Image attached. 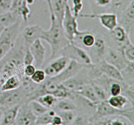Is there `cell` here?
Masks as SVG:
<instances>
[{
  "instance_id": "obj_48",
  "label": "cell",
  "mask_w": 134,
  "mask_h": 125,
  "mask_svg": "<svg viewBox=\"0 0 134 125\" xmlns=\"http://www.w3.org/2000/svg\"><path fill=\"white\" fill-rule=\"evenodd\" d=\"M3 29H4V27L2 26V25H1V24L0 23V33L3 31Z\"/></svg>"
},
{
  "instance_id": "obj_41",
  "label": "cell",
  "mask_w": 134,
  "mask_h": 125,
  "mask_svg": "<svg viewBox=\"0 0 134 125\" xmlns=\"http://www.w3.org/2000/svg\"><path fill=\"white\" fill-rule=\"evenodd\" d=\"M13 0H0V13L10 10Z\"/></svg>"
},
{
  "instance_id": "obj_9",
  "label": "cell",
  "mask_w": 134,
  "mask_h": 125,
  "mask_svg": "<svg viewBox=\"0 0 134 125\" xmlns=\"http://www.w3.org/2000/svg\"><path fill=\"white\" fill-rule=\"evenodd\" d=\"M86 66L75 61L71 60L66 68L62 71L60 74L52 77H48L51 80L57 84H62L64 82L66 81L68 79L71 78L75 75L77 74L79 71H81Z\"/></svg>"
},
{
  "instance_id": "obj_10",
  "label": "cell",
  "mask_w": 134,
  "mask_h": 125,
  "mask_svg": "<svg viewBox=\"0 0 134 125\" xmlns=\"http://www.w3.org/2000/svg\"><path fill=\"white\" fill-rule=\"evenodd\" d=\"M104 59L120 71L124 68L130 62L126 59L119 47L115 49L109 46H107Z\"/></svg>"
},
{
  "instance_id": "obj_47",
  "label": "cell",
  "mask_w": 134,
  "mask_h": 125,
  "mask_svg": "<svg viewBox=\"0 0 134 125\" xmlns=\"http://www.w3.org/2000/svg\"><path fill=\"white\" fill-rule=\"evenodd\" d=\"M2 113H3V110L0 108V122H1V117H2Z\"/></svg>"
},
{
  "instance_id": "obj_19",
  "label": "cell",
  "mask_w": 134,
  "mask_h": 125,
  "mask_svg": "<svg viewBox=\"0 0 134 125\" xmlns=\"http://www.w3.org/2000/svg\"><path fill=\"white\" fill-rule=\"evenodd\" d=\"M91 124H104V125H133L126 117L121 115L110 116L99 118L93 121Z\"/></svg>"
},
{
  "instance_id": "obj_28",
  "label": "cell",
  "mask_w": 134,
  "mask_h": 125,
  "mask_svg": "<svg viewBox=\"0 0 134 125\" xmlns=\"http://www.w3.org/2000/svg\"><path fill=\"white\" fill-rule=\"evenodd\" d=\"M120 72L123 81L129 85L134 86V62H129Z\"/></svg>"
},
{
  "instance_id": "obj_17",
  "label": "cell",
  "mask_w": 134,
  "mask_h": 125,
  "mask_svg": "<svg viewBox=\"0 0 134 125\" xmlns=\"http://www.w3.org/2000/svg\"><path fill=\"white\" fill-rule=\"evenodd\" d=\"M94 64H96L102 74L105 75L114 80L123 81L122 76L121 72L120 70L118 69L115 66L107 63L105 59L101 61L99 63H94Z\"/></svg>"
},
{
  "instance_id": "obj_29",
  "label": "cell",
  "mask_w": 134,
  "mask_h": 125,
  "mask_svg": "<svg viewBox=\"0 0 134 125\" xmlns=\"http://www.w3.org/2000/svg\"><path fill=\"white\" fill-rule=\"evenodd\" d=\"M119 47L128 61L134 62V46L130 38H128L125 43Z\"/></svg>"
},
{
  "instance_id": "obj_6",
  "label": "cell",
  "mask_w": 134,
  "mask_h": 125,
  "mask_svg": "<svg viewBox=\"0 0 134 125\" xmlns=\"http://www.w3.org/2000/svg\"><path fill=\"white\" fill-rule=\"evenodd\" d=\"M62 26L65 36L71 43L73 42L75 37L81 32V30H79L77 18L73 14L71 8L69 4H68L65 9L62 21Z\"/></svg>"
},
{
  "instance_id": "obj_46",
  "label": "cell",
  "mask_w": 134,
  "mask_h": 125,
  "mask_svg": "<svg viewBox=\"0 0 134 125\" xmlns=\"http://www.w3.org/2000/svg\"><path fill=\"white\" fill-rule=\"evenodd\" d=\"M26 2L28 5H33V4L34 3V2H35V0H26Z\"/></svg>"
},
{
  "instance_id": "obj_15",
  "label": "cell",
  "mask_w": 134,
  "mask_h": 125,
  "mask_svg": "<svg viewBox=\"0 0 134 125\" xmlns=\"http://www.w3.org/2000/svg\"><path fill=\"white\" fill-rule=\"evenodd\" d=\"M37 117L31 111L28 103L24 102L20 105L16 118L15 124L18 125L35 124Z\"/></svg>"
},
{
  "instance_id": "obj_42",
  "label": "cell",
  "mask_w": 134,
  "mask_h": 125,
  "mask_svg": "<svg viewBox=\"0 0 134 125\" xmlns=\"http://www.w3.org/2000/svg\"><path fill=\"white\" fill-rule=\"evenodd\" d=\"M51 125H62L63 124V121L61 117L56 113V115L54 116L51 122Z\"/></svg>"
},
{
  "instance_id": "obj_44",
  "label": "cell",
  "mask_w": 134,
  "mask_h": 125,
  "mask_svg": "<svg viewBox=\"0 0 134 125\" xmlns=\"http://www.w3.org/2000/svg\"><path fill=\"white\" fill-rule=\"evenodd\" d=\"M41 1H46L48 5V11H49L50 16L54 15L53 11H52V0H41Z\"/></svg>"
},
{
  "instance_id": "obj_27",
  "label": "cell",
  "mask_w": 134,
  "mask_h": 125,
  "mask_svg": "<svg viewBox=\"0 0 134 125\" xmlns=\"http://www.w3.org/2000/svg\"><path fill=\"white\" fill-rule=\"evenodd\" d=\"M54 109L56 111H75L77 109V106L73 99L69 98H63L58 100L55 105L54 106Z\"/></svg>"
},
{
  "instance_id": "obj_3",
  "label": "cell",
  "mask_w": 134,
  "mask_h": 125,
  "mask_svg": "<svg viewBox=\"0 0 134 125\" xmlns=\"http://www.w3.org/2000/svg\"><path fill=\"white\" fill-rule=\"evenodd\" d=\"M22 20L19 19L15 24L5 28L0 34V61L13 49L18 36L22 31Z\"/></svg>"
},
{
  "instance_id": "obj_38",
  "label": "cell",
  "mask_w": 134,
  "mask_h": 125,
  "mask_svg": "<svg viewBox=\"0 0 134 125\" xmlns=\"http://www.w3.org/2000/svg\"><path fill=\"white\" fill-rule=\"evenodd\" d=\"M90 117L88 114H77L72 124H89Z\"/></svg>"
},
{
  "instance_id": "obj_11",
  "label": "cell",
  "mask_w": 134,
  "mask_h": 125,
  "mask_svg": "<svg viewBox=\"0 0 134 125\" xmlns=\"http://www.w3.org/2000/svg\"><path fill=\"white\" fill-rule=\"evenodd\" d=\"M70 59L64 55H58L50 61V63L44 68L47 77H52L64 71L70 62Z\"/></svg>"
},
{
  "instance_id": "obj_4",
  "label": "cell",
  "mask_w": 134,
  "mask_h": 125,
  "mask_svg": "<svg viewBox=\"0 0 134 125\" xmlns=\"http://www.w3.org/2000/svg\"><path fill=\"white\" fill-rule=\"evenodd\" d=\"M27 92L20 85L13 90L0 92V108L2 110L26 102Z\"/></svg>"
},
{
  "instance_id": "obj_34",
  "label": "cell",
  "mask_w": 134,
  "mask_h": 125,
  "mask_svg": "<svg viewBox=\"0 0 134 125\" xmlns=\"http://www.w3.org/2000/svg\"><path fill=\"white\" fill-rule=\"evenodd\" d=\"M56 111V113L61 117L63 121V124H72L77 115V114L73 111Z\"/></svg>"
},
{
  "instance_id": "obj_49",
  "label": "cell",
  "mask_w": 134,
  "mask_h": 125,
  "mask_svg": "<svg viewBox=\"0 0 134 125\" xmlns=\"http://www.w3.org/2000/svg\"><path fill=\"white\" fill-rule=\"evenodd\" d=\"M0 34H1V33H0Z\"/></svg>"
},
{
  "instance_id": "obj_2",
  "label": "cell",
  "mask_w": 134,
  "mask_h": 125,
  "mask_svg": "<svg viewBox=\"0 0 134 125\" xmlns=\"http://www.w3.org/2000/svg\"><path fill=\"white\" fill-rule=\"evenodd\" d=\"M133 107H131L121 110V109L113 107L107 102V101H100L96 105L94 113L90 117L89 124H91L93 121L99 119V118L115 115L124 116L134 124Z\"/></svg>"
},
{
  "instance_id": "obj_45",
  "label": "cell",
  "mask_w": 134,
  "mask_h": 125,
  "mask_svg": "<svg viewBox=\"0 0 134 125\" xmlns=\"http://www.w3.org/2000/svg\"><path fill=\"white\" fill-rule=\"evenodd\" d=\"M111 3L115 7H119L121 5V0H111Z\"/></svg>"
},
{
  "instance_id": "obj_35",
  "label": "cell",
  "mask_w": 134,
  "mask_h": 125,
  "mask_svg": "<svg viewBox=\"0 0 134 125\" xmlns=\"http://www.w3.org/2000/svg\"><path fill=\"white\" fill-rule=\"evenodd\" d=\"M47 76L44 72V69L41 68H36L35 72L30 77L31 81L36 84H41L44 82L47 79Z\"/></svg>"
},
{
  "instance_id": "obj_43",
  "label": "cell",
  "mask_w": 134,
  "mask_h": 125,
  "mask_svg": "<svg viewBox=\"0 0 134 125\" xmlns=\"http://www.w3.org/2000/svg\"><path fill=\"white\" fill-rule=\"evenodd\" d=\"M96 5L99 7H105L111 3V0H94Z\"/></svg>"
},
{
  "instance_id": "obj_31",
  "label": "cell",
  "mask_w": 134,
  "mask_h": 125,
  "mask_svg": "<svg viewBox=\"0 0 134 125\" xmlns=\"http://www.w3.org/2000/svg\"><path fill=\"white\" fill-rule=\"evenodd\" d=\"M35 99L48 109L53 108L58 101V99L51 93H46V94L42 95Z\"/></svg>"
},
{
  "instance_id": "obj_40",
  "label": "cell",
  "mask_w": 134,
  "mask_h": 125,
  "mask_svg": "<svg viewBox=\"0 0 134 125\" xmlns=\"http://www.w3.org/2000/svg\"><path fill=\"white\" fill-rule=\"evenodd\" d=\"M23 64L24 65L34 64V57L31 53L30 52L29 47H26V51H25L23 57Z\"/></svg>"
},
{
  "instance_id": "obj_23",
  "label": "cell",
  "mask_w": 134,
  "mask_h": 125,
  "mask_svg": "<svg viewBox=\"0 0 134 125\" xmlns=\"http://www.w3.org/2000/svg\"><path fill=\"white\" fill-rule=\"evenodd\" d=\"M107 102L111 106H112L113 107L116 108L118 109H127V107L128 105H132L131 103L130 102L129 100L126 98L124 96H123L122 94L118 95V96H110L109 97L107 98V99L106 100Z\"/></svg>"
},
{
  "instance_id": "obj_16",
  "label": "cell",
  "mask_w": 134,
  "mask_h": 125,
  "mask_svg": "<svg viewBox=\"0 0 134 125\" xmlns=\"http://www.w3.org/2000/svg\"><path fill=\"white\" fill-rule=\"evenodd\" d=\"M30 52L34 57V64L36 68H41L45 61L46 48L42 42L41 39L34 41L29 46Z\"/></svg>"
},
{
  "instance_id": "obj_12",
  "label": "cell",
  "mask_w": 134,
  "mask_h": 125,
  "mask_svg": "<svg viewBox=\"0 0 134 125\" xmlns=\"http://www.w3.org/2000/svg\"><path fill=\"white\" fill-rule=\"evenodd\" d=\"M119 24L125 29L130 38L134 28V0H132L122 11Z\"/></svg>"
},
{
  "instance_id": "obj_32",
  "label": "cell",
  "mask_w": 134,
  "mask_h": 125,
  "mask_svg": "<svg viewBox=\"0 0 134 125\" xmlns=\"http://www.w3.org/2000/svg\"><path fill=\"white\" fill-rule=\"evenodd\" d=\"M27 103H28L29 107H30V109H31V111L34 113V114H35L36 117L41 115V114L46 113V112L48 110V108L44 106L43 105H42L41 103H39V101H37L36 99L30 100V101H29Z\"/></svg>"
},
{
  "instance_id": "obj_1",
  "label": "cell",
  "mask_w": 134,
  "mask_h": 125,
  "mask_svg": "<svg viewBox=\"0 0 134 125\" xmlns=\"http://www.w3.org/2000/svg\"><path fill=\"white\" fill-rule=\"evenodd\" d=\"M51 26L48 30H43L41 39L48 43L51 49L49 60L59 55L60 52L71 43L65 36L62 24L60 23L54 15L50 16Z\"/></svg>"
},
{
  "instance_id": "obj_21",
  "label": "cell",
  "mask_w": 134,
  "mask_h": 125,
  "mask_svg": "<svg viewBox=\"0 0 134 125\" xmlns=\"http://www.w3.org/2000/svg\"><path fill=\"white\" fill-rule=\"evenodd\" d=\"M68 4V0H52L53 14L56 19L61 24H62L63 18Z\"/></svg>"
},
{
  "instance_id": "obj_25",
  "label": "cell",
  "mask_w": 134,
  "mask_h": 125,
  "mask_svg": "<svg viewBox=\"0 0 134 125\" xmlns=\"http://www.w3.org/2000/svg\"><path fill=\"white\" fill-rule=\"evenodd\" d=\"M21 82V78L18 74L11 75L7 78L0 86V92L17 89L20 86Z\"/></svg>"
},
{
  "instance_id": "obj_22",
  "label": "cell",
  "mask_w": 134,
  "mask_h": 125,
  "mask_svg": "<svg viewBox=\"0 0 134 125\" xmlns=\"http://www.w3.org/2000/svg\"><path fill=\"white\" fill-rule=\"evenodd\" d=\"M20 105L8 108L3 110L2 117H1L0 124L11 125L15 124L16 118L18 113V108Z\"/></svg>"
},
{
  "instance_id": "obj_8",
  "label": "cell",
  "mask_w": 134,
  "mask_h": 125,
  "mask_svg": "<svg viewBox=\"0 0 134 125\" xmlns=\"http://www.w3.org/2000/svg\"><path fill=\"white\" fill-rule=\"evenodd\" d=\"M107 46L105 39L102 36L96 34V39L94 46L86 50L90 55L93 64L99 63L105 59Z\"/></svg>"
},
{
  "instance_id": "obj_18",
  "label": "cell",
  "mask_w": 134,
  "mask_h": 125,
  "mask_svg": "<svg viewBox=\"0 0 134 125\" xmlns=\"http://www.w3.org/2000/svg\"><path fill=\"white\" fill-rule=\"evenodd\" d=\"M10 10L18 13L24 22H27L31 14V10L26 0H13Z\"/></svg>"
},
{
  "instance_id": "obj_26",
  "label": "cell",
  "mask_w": 134,
  "mask_h": 125,
  "mask_svg": "<svg viewBox=\"0 0 134 125\" xmlns=\"http://www.w3.org/2000/svg\"><path fill=\"white\" fill-rule=\"evenodd\" d=\"M110 34L112 39L119 45V47L124 44L130 36L127 34L125 29L118 24L113 30L110 31Z\"/></svg>"
},
{
  "instance_id": "obj_13",
  "label": "cell",
  "mask_w": 134,
  "mask_h": 125,
  "mask_svg": "<svg viewBox=\"0 0 134 125\" xmlns=\"http://www.w3.org/2000/svg\"><path fill=\"white\" fill-rule=\"evenodd\" d=\"M44 29L38 24H34L27 26L22 28L20 35L26 47L37 39H41Z\"/></svg>"
},
{
  "instance_id": "obj_39",
  "label": "cell",
  "mask_w": 134,
  "mask_h": 125,
  "mask_svg": "<svg viewBox=\"0 0 134 125\" xmlns=\"http://www.w3.org/2000/svg\"><path fill=\"white\" fill-rule=\"evenodd\" d=\"M35 70H36V67L34 64L24 65L23 76L25 77L30 78L35 72Z\"/></svg>"
},
{
  "instance_id": "obj_36",
  "label": "cell",
  "mask_w": 134,
  "mask_h": 125,
  "mask_svg": "<svg viewBox=\"0 0 134 125\" xmlns=\"http://www.w3.org/2000/svg\"><path fill=\"white\" fill-rule=\"evenodd\" d=\"M121 94L125 96L132 105H133L134 103V88L133 86L129 85L126 82L123 83L122 91Z\"/></svg>"
},
{
  "instance_id": "obj_37",
  "label": "cell",
  "mask_w": 134,
  "mask_h": 125,
  "mask_svg": "<svg viewBox=\"0 0 134 125\" xmlns=\"http://www.w3.org/2000/svg\"><path fill=\"white\" fill-rule=\"evenodd\" d=\"M72 7L71 11L73 15L75 17L78 18L79 14H81V11L83 9V3L82 0H72Z\"/></svg>"
},
{
  "instance_id": "obj_5",
  "label": "cell",
  "mask_w": 134,
  "mask_h": 125,
  "mask_svg": "<svg viewBox=\"0 0 134 125\" xmlns=\"http://www.w3.org/2000/svg\"><path fill=\"white\" fill-rule=\"evenodd\" d=\"M59 55H64L70 60L75 61L85 66L93 64L87 51L82 47L73 43H70L60 52Z\"/></svg>"
},
{
  "instance_id": "obj_30",
  "label": "cell",
  "mask_w": 134,
  "mask_h": 125,
  "mask_svg": "<svg viewBox=\"0 0 134 125\" xmlns=\"http://www.w3.org/2000/svg\"><path fill=\"white\" fill-rule=\"evenodd\" d=\"M56 114V111L54 108L48 109L46 113L37 117L35 124L37 125H50L52 117Z\"/></svg>"
},
{
  "instance_id": "obj_14",
  "label": "cell",
  "mask_w": 134,
  "mask_h": 125,
  "mask_svg": "<svg viewBox=\"0 0 134 125\" xmlns=\"http://www.w3.org/2000/svg\"><path fill=\"white\" fill-rule=\"evenodd\" d=\"M91 82L92 80L89 76L87 66H86V67H84L81 71H79L74 76L68 79L66 81L64 82L62 84L68 89L75 91L81 86L88 84Z\"/></svg>"
},
{
  "instance_id": "obj_7",
  "label": "cell",
  "mask_w": 134,
  "mask_h": 125,
  "mask_svg": "<svg viewBox=\"0 0 134 125\" xmlns=\"http://www.w3.org/2000/svg\"><path fill=\"white\" fill-rule=\"evenodd\" d=\"M79 17L83 18H98L101 25L108 31L113 30L118 24V17L114 13H103L99 14H80Z\"/></svg>"
},
{
  "instance_id": "obj_20",
  "label": "cell",
  "mask_w": 134,
  "mask_h": 125,
  "mask_svg": "<svg viewBox=\"0 0 134 125\" xmlns=\"http://www.w3.org/2000/svg\"><path fill=\"white\" fill-rule=\"evenodd\" d=\"M74 92L77 93V94L87 99L88 100L90 101L95 105H97L98 103L100 102L97 96H96L94 89L92 86L91 82L81 86L79 88H77L76 90H75Z\"/></svg>"
},
{
  "instance_id": "obj_33",
  "label": "cell",
  "mask_w": 134,
  "mask_h": 125,
  "mask_svg": "<svg viewBox=\"0 0 134 125\" xmlns=\"http://www.w3.org/2000/svg\"><path fill=\"white\" fill-rule=\"evenodd\" d=\"M91 84L93 89H94V92H95L96 96H97L99 101H106L107 98L109 97V95L107 93V91L105 89V88L101 85H99V84H98V83L92 81Z\"/></svg>"
},
{
  "instance_id": "obj_24",
  "label": "cell",
  "mask_w": 134,
  "mask_h": 125,
  "mask_svg": "<svg viewBox=\"0 0 134 125\" xmlns=\"http://www.w3.org/2000/svg\"><path fill=\"white\" fill-rule=\"evenodd\" d=\"M20 18L18 13L13 11L9 10L0 13V23L3 26L4 28L11 26Z\"/></svg>"
}]
</instances>
